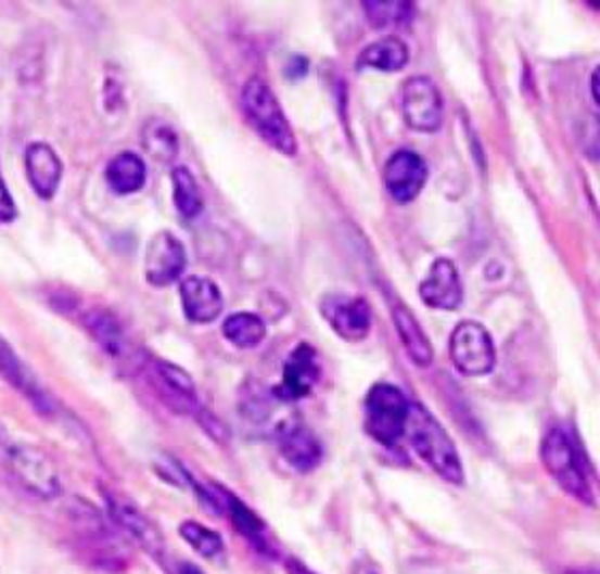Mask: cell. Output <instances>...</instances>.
<instances>
[{
    "label": "cell",
    "mask_w": 600,
    "mask_h": 574,
    "mask_svg": "<svg viewBox=\"0 0 600 574\" xmlns=\"http://www.w3.org/2000/svg\"><path fill=\"white\" fill-rule=\"evenodd\" d=\"M427 174V164L421 155L414 151H397L384 165V187L395 202L408 204L423 191Z\"/></svg>",
    "instance_id": "obj_11"
},
{
    "label": "cell",
    "mask_w": 600,
    "mask_h": 574,
    "mask_svg": "<svg viewBox=\"0 0 600 574\" xmlns=\"http://www.w3.org/2000/svg\"><path fill=\"white\" fill-rule=\"evenodd\" d=\"M401 110L406 125L421 133H433L444 120V101L437 86L425 76L410 78L401 90Z\"/></svg>",
    "instance_id": "obj_8"
},
{
    "label": "cell",
    "mask_w": 600,
    "mask_h": 574,
    "mask_svg": "<svg viewBox=\"0 0 600 574\" xmlns=\"http://www.w3.org/2000/svg\"><path fill=\"white\" fill-rule=\"evenodd\" d=\"M562 574H600L597 569H571V571H566V573Z\"/></svg>",
    "instance_id": "obj_37"
},
{
    "label": "cell",
    "mask_w": 600,
    "mask_h": 574,
    "mask_svg": "<svg viewBox=\"0 0 600 574\" xmlns=\"http://www.w3.org/2000/svg\"><path fill=\"white\" fill-rule=\"evenodd\" d=\"M241 411L254 424H264V420L270 416V401L266 399V395L259 386H256L254 391H245V397L241 401Z\"/></svg>",
    "instance_id": "obj_29"
},
{
    "label": "cell",
    "mask_w": 600,
    "mask_h": 574,
    "mask_svg": "<svg viewBox=\"0 0 600 574\" xmlns=\"http://www.w3.org/2000/svg\"><path fill=\"white\" fill-rule=\"evenodd\" d=\"M320 358L316 347L298 343L288 356L281 373V382L272 388V397L279 401H301L309 397L320 380Z\"/></svg>",
    "instance_id": "obj_9"
},
{
    "label": "cell",
    "mask_w": 600,
    "mask_h": 574,
    "mask_svg": "<svg viewBox=\"0 0 600 574\" xmlns=\"http://www.w3.org/2000/svg\"><path fill=\"white\" fill-rule=\"evenodd\" d=\"M105 180L118 195L138 193L146 182V165L136 153H120L105 167Z\"/></svg>",
    "instance_id": "obj_22"
},
{
    "label": "cell",
    "mask_w": 600,
    "mask_h": 574,
    "mask_svg": "<svg viewBox=\"0 0 600 574\" xmlns=\"http://www.w3.org/2000/svg\"><path fill=\"white\" fill-rule=\"evenodd\" d=\"M17 217V206L4 184V180L0 178V224H11Z\"/></svg>",
    "instance_id": "obj_31"
},
{
    "label": "cell",
    "mask_w": 600,
    "mask_h": 574,
    "mask_svg": "<svg viewBox=\"0 0 600 574\" xmlns=\"http://www.w3.org/2000/svg\"><path fill=\"white\" fill-rule=\"evenodd\" d=\"M0 375L20 391L39 411H54L52 397L41 388L37 378L30 373V369L17 358V354L11 349V345L0 336Z\"/></svg>",
    "instance_id": "obj_16"
},
{
    "label": "cell",
    "mask_w": 600,
    "mask_h": 574,
    "mask_svg": "<svg viewBox=\"0 0 600 574\" xmlns=\"http://www.w3.org/2000/svg\"><path fill=\"white\" fill-rule=\"evenodd\" d=\"M590 82H592V101H595V105H599V88H597V84H599V69H595Z\"/></svg>",
    "instance_id": "obj_35"
},
{
    "label": "cell",
    "mask_w": 600,
    "mask_h": 574,
    "mask_svg": "<svg viewBox=\"0 0 600 574\" xmlns=\"http://www.w3.org/2000/svg\"><path fill=\"white\" fill-rule=\"evenodd\" d=\"M171 189H174V206L184 219H195L202 208V191L195 182V176L187 167H174L171 169Z\"/></svg>",
    "instance_id": "obj_26"
},
{
    "label": "cell",
    "mask_w": 600,
    "mask_h": 574,
    "mask_svg": "<svg viewBox=\"0 0 600 574\" xmlns=\"http://www.w3.org/2000/svg\"><path fill=\"white\" fill-rule=\"evenodd\" d=\"M404 435L408 437L412 450L439 479L452 485H463V465L450 435L421 404L410 401Z\"/></svg>",
    "instance_id": "obj_1"
},
{
    "label": "cell",
    "mask_w": 600,
    "mask_h": 574,
    "mask_svg": "<svg viewBox=\"0 0 600 574\" xmlns=\"http://www.w3.org/2000/svg\"><path fill=\"white\" fill-rule=\"evenodd\" d=\"M540 461L562 492L573 495L586 506H595V493L582 465V457L562 429H551L545 435L540 444Z\"/></svg>",
    "instance_id": "obj_3"
},
{
    "label": "cell",
    "mask_w": 600,
    "mask_h": 574,
    "mask_svg": "<svg viewBox=\"0 0 600 574\" xmlns=\"http://www.w3.org/2000/svg\"><path fill=\"white\" fill-rule=\"evenodd\" d=\"M354 574H380L373 566H369V564H358L356 569H354Z\"/></svg>",
    "instance_id": "obj_36"
},
{
    "label": "cell",
    "mask_w": 600,
    "mask_h": 574,
    "mask_svg": "<svg viewBox=\"0 0 600 574\" xmlns=\"http://www.w3.org/2000/svg\"><path fill=\"white\" fill-rule=\"evenodd\" d=\"M448 352L455 369L470 378L487 375L496 367V345L489 330L472 320L459 322L455 327Z\"/></svg>",
    "instance_id": "obj_5"
},
{
    "label": "cell",
    "mask_w": 600,
    "mask_h": 574,
    "mask_svg": "<svg viewBox=\"0 0 600 574\" xmlns=\"http://www.w3.org/2000/svg\"><path fill=\"white\" fill-rule=\"evenodd\" d=\"M365 17L375 30L404 28L414 20L417 7L404 0H365L362 2Z\"/></svg>",
    "instance_id": "obj_23"
},
{
    "label": "cell",
    "mask_w": 600,
    "mask_h": 574,
    "mask_svg": "<svg viewBox=\"0 0 600 574\" xmlns=\"http://www.w3.org/2000/svg\"><path fill=\"white\" fill-rule=\"evenodd\" d=\"M241 101L254 129L275 151L285 157H294L298 153V142L292 125L268 84L259 78H252L243 88Z\"/></svg>",
    "instance_id": "obj_2"
},
{
    "label": "cell",
    "mask_w": 600,
    "mask_h": 574,
    "mask_svg": "<svg viewBox=\"0 0 600 574\" xmlns=\"http://www.w3.org/2000/svg\"><path fill=\"white\" fill-rule=\"evenodd\" d=\"M182 311L193 324H210L224 314V294L208 277H189L180 283Z\"/></svg>",
    "instance_id": "obj_14"
},
{
    "label": "cell",
    "mask_w": 600,
    "mask_h": 574,
    "mask_svg": "<svg viewBox=\"0 0 600 574\" xmlns=\"http://www.w3.org/2000/svg\"><path fill=\"white\" fill-rule=\"evenodd\" d=\"M307 72H309V61L303 59V56H294V59L288 63V67H285V76L292 78V80L305 78Z\"/></svg>",
    "instance_id": "obj_32"
},
{
    "label": "cell",
    "mask_w": 600,
    "mask_h": 574,
    "mask_svg": "<svg viewBox=\"0 0 600 574\" xmlns=\"http://www.w3.org/2000/svg\"><path fill=\"white\" fill-rule=\"evenodd\" d=\"M105 506L110 519L133 540L138 543L151 558L159 560L164 558V536L159 527L125 495L114 492H105Z\"/></svg>",
    "instance_id": "obj_7"
},
{
    "label": "cell",
    "mask_w": 600,
    "mask_h": 574,
    "mask_svg": "<svg viewBox=\"0 0 600 574\" xmlns=\"http://www.w3.org/2000/svg\"><path fill=\"white\" fill-rule=\"evenodd\" d=\"M410 61L408 46L397 35L382 37L380 41L369 43L356 59V69H375L384 74L401 72Z\"/></svg>",
    "instance_id": "obj_20"
},
{
    "label": "cell",
    "mask_w": 600,
    "mask_h": 574,
    "mask_svg": "<svg viewBox=\"0 0 600 574\" xmlns=\"http://www.w3.org/2000/svg\"><path fill=\"white\" fill-rule=\"evenodd\" d=\"M224 336L241 347V349H250V347H256L264 336H266V324L264 320L256 316V314H250V311H243V314H232L226 322H224Z\"/></svg>",
    "instance_id": "obj_27"
},
{
    "label": "cell",
    "mask_w": 600,
    "mask_h": 574,
    "mask_svg": "<svg viewBox=\"0 0 600 574\" xmlns=\"http://www.w3.org/2000/svg\"><path fill=\"white\" fill-rule=\"evenodd\" d=\"M187 264L184 245L171 232H157L146 246L144 275L155 288H166L174 283Z\"/></svg>",
    "instance_id": "obj_12"
},
{
    "label": "cell",
    "mask_w": 600,
    "mask_h": 574,
    "mask_svg": "<svg viewBox=\"0 0 600 574\" xmlns=\"http://www.w3.org/2000/svg\"><path fill=\"white\" fill-rule=\"evenodd\" d=\"M217 495L221 497L219 503H221L224 510L230 514L234 527H237L243 536H247L254 545H259L261 549H266V540H264L266 525H264V521L257 516L256 512H254L245 501H241L237 495H232V493L228 492V489H219Z\"/></svg>",
    "instance_id": "obj_25"
},
{
    "label": "cell",
    "mask_w": 600,
    "mask_h": 574,
    "mask_svg": "<svg viewBox=\"0 0 600 574\" xmlns=\"http://www.w3.org/2000/svg\"><path fill=\"white\" fill-rule=\"evenodd\" d=\"M410 401L393 384H375L365 397V431L382 446H395L406 431Z\"/></svg>",
    "instance_id": "obj_4"
},
{
    "label": "cell",
    "mask_w": 600,
    "mask_h": 574,
    "mask_svg": "<svg viewBox=\"0 0 600 574\" xmlns=\"http://www.w3.org/2000/svg\"><path fill=\"white\" fill-rule=\"evenodd\" d=\"M9 470L13 479L33 495L52 499L61 493V481L56 465L50 461V457L28 444H17L7 455Z\"/></svg>",
    "instance_id": "obj_6"
},
{
    "label": "cell",
    "mask_w": 600,
    "mask_h": 574,
    "mask_svg": "<svg viewBox=\"0 0 600 574\" xmlns=\"http://www.w3.org/2000/svg\"><path fill=\"white\" fill-rule=\"evenodd\" d=\"M197 420H200L202 429H204L215 442H228V439H230L228 426H224V422H221L219 418H215L210 411H197Z\"/></svg>",
    "instance_id": "obj_30"
},
{
    "label": "cell",
    "mask_w": 600,
    "mask_h": 574,
    "mask_svg": "<svg viewBox=\"0 0 600 574\" xmlns=\"http://www.w3.org/2000/svg\"><path fill=\"white\" fill-rule=\"evenodd\" d=\"M322 318L335 330L343 341H362L371 330V305L360 296L329 294L320 305Z\"/></svg>",
    "instance_id": "obj_10"
},
{
    "label": "cell",
    "mask_w": 600,
    "mask_h": 574,
    "mask_svg": "<svg viewBox=\"0 0 600 574\" xmlns=\"http://www.w3.org/2000/svg\"><path fill=\"white\" fill-rule=\"evenodd\" d=\"M24 165L35 193L41 200H52L63 178V162L56 151L46 142H33L24 153Z\"/></svg>",
    "instance_id": "obj_15"
},
{
    "label": "cell",
    "mask_w": 600,
    "mask_h": 574,
    "mask_svg": "<svg viewBox=\"0 0 600 574\" xmlns=\"http://www.w3.org/2000/svg\"><path fill=\"white\" fill-rule=\"evenodd\" d=\"M85 327L94 343L114 360L131 358V343L120 322L107 309H90L85 316Z\"/></svg>",
    "instance_id": "obj_18"
},
{
    "label": "cell",
    "mask_w": 600,
    "mask_h": 574,
    "mask_svg": "<svg viewBox=\"0 0 600 574\" xmlns=\"http://www.w3.org/2000/svg\"><path fill=\"white\" fill-rule=\"evenodd\" d=\"M285 573L288 574H318L314 573L311 569H307L301 560H296V558H288L285 560Z\"/></svg>",
    "instance_id": "obj_33"
},
{
    "label": "cell",
    "mask_w": 600,
    "mask_h": 574,
    "mask_svg": "<svg viewBox=\"0 0 600 574\" xmlns=\"http://www.w3.org/2000/svg\"><path fill=\"white\" fill-rule=\"evenodd\" d=\"M283 459L298 472L309 474L314 472L324 457L320 439L305 426H294L281 435L279 442Z\"/></svg>",
    "instance_id": "obj_19"
},
{
    "label": "cell",
    "mask_w": 600,
    "mask_h": 574,
    "mask_svg": "<svg viewBox=\"0 0 600 574\" xmlns=\"http://www.w3.org/2000/svg\"><path fill=\"white\" fill-rule=\"evenodd\" d=\"M421 301L437 311H455L463 301V285L457 272V266L448 257H437L427 277L419 288Z\"/></svg>",
    "instance_id": "obj_13"
},
{
    "label": "cell",
    "mask_w": 600,
    "mask_h": 574,
    "mask_svg": "<svg viewBox=\"0 0 600 574\" xmlns=\"http://www.w3.org/2000/svg\"><path fill=\"white\" fill-rule=\"evenodd\" d=\"M393 322L397 334L408 352V356L419 365V367H429L433 362V345L429 341L425 330L417 322V318L401 305L395 303L393 307Z\"/></svg>",
    "instance_id": "obj_21"
},
{
    "label": "cell",
    "mask_w": 600,
    "mask_h": 574,
    "mask_svg": "<svg viewBox=\"0 0 600 574\" xmlns=\"http://www.w3.org/2000/svg\"><path fill=\"white\" fill-rule=\"evenodd\" d=\"M171 574H202L193 564H184V562H180V564H176V569L171 571Z\"/></svg>",
    "instance_id": "obj_34"
},
{
    "label": "cell",
    "mask_w": 600,
    "mask_h": 574,
    "mask_svg": "<svg viewBox=\"0 0 600 574\" xmlns=\"http://www.w3.org/2000/svg\"><path fill=\"white\" fill-rule=\"evenodd\" d=\"M178 534L191 545V549L195 553H200L202 558H217L224 553V540L217 532L208 530L206 525L197 523V521H182L178 527Z\"/></svg>",
    "instance_id": "obj_28"
},
{
    "label": "cell",
    "mask_w": 600,
    "mask_h": 574,
    "mask_svg": "<svg viewBox=\"0 0 600 574\" xmlns=\"http://www.w3.org/2000/svg\"><path fill=\"white\" fill-rule=\"evenodd\" d=\"M142 146L155 162L170 165L178 155V136L170 123L151 118L142 129Z\"/></svg>",
    "instance_id": "obj_24"
},
{
    "label": "cell",
    "mask_w": 600,
    "mask_h": 574,
    "mask_svg": "<svg viewBox=\"0 0 600 574\" xmlns=\"http://www.w3.org/2000/svg\"><path fill=\"white\" fill-rule=\"evenodd\" d=\"M155 382L159 386L162 397L166 399V404L171 410L180 411V413H195L200 411L197 406V393H195V384L189 378V373L171 362L166 360H155Z\"/></svg>",
    "instance_id": "obj_17"
}]
</instances>
